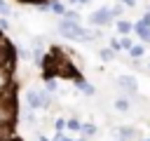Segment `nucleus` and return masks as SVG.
<instances>
[{
    "mask_svg": "<svg viewBox=\"0 0 150 141\" xmlns=\"http://www.w3.org/2000/svg\"><path fill=\"white\" fill-rule=\"evenodd\" d=\"M16 118V103H14V96L7 94L2 96L0 94V127H9Z\"/></svg>",
    "mask_w": 150,
    "mask_h": 141,
    "instance_id": "nucleus-1",
    "label": "nucleus"
},
{
    "mask_svg": "<svg viewBox=\"0 0 150 141\" xmlns=\"http://www.w3.org/2000/svg\"><path fill=\"white\" fill-rule=\"evenodd\" d=\"M26 103H28V108L35 110V108H47L52 103V99H49V92H45V89H28Z\"/></svg>",
    "mask_w": 150,
    "mask_h": 141,
    "instance_id": "nucleus-2",
    "label": "nucleus"
},
{
    "mask_svg": "<svg viewBox=\"0 0 150 141\" xmlns=\"http://www.w3.org/2000/svg\"><path fill=\"white\" fill-rule=\"evenodd\" d=\"M59 33L63 35V38H68V40H82V33H84V28L80 26V24H75V21H61L59 24Z\"/></svg>",
    "mask_w": 150,
    "mask_h": 141,
    "instance_id": "nucleus-3",
    "label": "nucleus"
},
{
    "mask_svg": "<svg viewBox=\"0 0 150 141\" xmlns=\"http://www.w3.org/2000/svg\"><path fill=\"white\" fill-rule=\"evenodd\" d=\"M89 21H91L94 26H108V24L112 21V14H110V9H108V7H103V9L91 12V14H89Z\"/></svg>",
    "mask_w": 150,
    "mask_h": 141,
    "instance_id": "nucleus-4",
    "label": "nucleus"
},
{
    "mask_svg": "<svg viewBox=\"0 0 150 141\" xmlns=\"http://www.w3.org/2000/svg\"><path fill=\"white\" fill-rule=\"evenodd\" d=\"M9 87H12V70L0 66V94H5Z\"/></svg>",
    "mask_w": 150,
    "mask_h": 141,
    "instance_id": "nucleus-5",
    "label": "nucleus"
},
{
    "mask_svg": "<svg viewBox=\"0 0 150 141\" xmlns=\"http://www.w3.org/2000/svg\"><path fill=\"white\" fill-rule=\"evenodd\" d=\"M117 85H120L124 92H129V94H134V92H136V80H134L131 75H122V78L117 80Z\"/></svg>",
    "mask_w": 150,
    "mask_h": 141,
    "instance_id": "nucleus-6",
    "label": "nucleus"
},
{
    "mask_svg": "<svg viewBox=\"0 0 150 141\" xmlns=\"http://www.w3.org/2000/svg\"><path fill=\"white\" fill-rule=\"evenodd\" d=\"M134 31L138 33V38H141L143 42H150V26H143V24H136V26H134Z\"/></svg>",
    "mask_w": 150,
    "mask_h": 141,
    "instance_id": "nucleus-7",
    "label": "nucleus"
},
{
    "mask_svg": "<svg viewBox=\"0 0 150 141\" xmlns=\"http://www.w3.org/2000/svg\"><path fill=\"white\" fill-rule=\"evenodd\" d=\"M75 85H77V87H80V89H82V92H84L87 96H94V87H91V85H87V82H84V80H82L80 75L75 78Z\"/></svg>",
    "mask_w": 150,
    "mask_h": 141,
    "instance_id": "nucleus-8",
    "label": "nucleus"
},
{
    "mask_svg": "<svg viewBox=\"0 0 150 141\" xmlns=\"http://www.w3.org/2000/svg\"><path fill=\"white\" fill-rule=\"evenodd\" d=\"M117 31H120L122 35H129V33H131V24L124 21V19H120V21H117Z\"/></svg>",
    "mask_w": 150,
    "mask_h": 141,
    "instance_id": "nucleus-9",
    "label": "nucleus"
},
{
    "mask_svg": "<svg viewBox=\"0 0 150 141\" xmlns=\"http://www.w3.org/2000/svg\"><path fill=\"white\" fill-rule=\"evenodd\" d=\"M66 127H68L70 132H80V127H82V122H80L77 118H68V120H66Z\"/></svg>",
    "mask_w": 150,
    "mask_h": 141,
    "instance_id": "nucleus-10",
    "label": "nucleus"
},
{
    "mask_svg": "<svg viewBox=\"0 0 150 141\" xmlns=\"http://www.w3.org/2000/svg\"><path fill=\"white\" fill-rule=\"evenodd\" d=\"M49 9H52L54 14H63V12H66V7H63V5L59 2V0H54V2H49Z\"/></svg>",
    "mask_w": 150,
    "mask_h": 141,
    "instance_id": "nucleus-11",
    "label": "nucleus"
},
{
    "mask_svg": "<svg viewBox=\"0 0 150 141\" xmlns=\"http://www.w3.org/2000/svg\"><path fill=\"white\" fill-rule=\"evenodd\" d=\"M63 16H66V21H75V24L80 21V14H77L75 9H66V12H63Z\"/></svg>",
    "mask_w": 150,
    "mask_h": 141,
    "instance_id": "nucleus-12",
    "label": "nucleus"
},
{
    "mask_svg": "<svg viewBox=\"0 0 150 141\" xmlns=\"http://www.w3.org/2000/svg\"><path fill=\"white\" fill-rule=\"evenodd\" d=\"M127 52H129V54H131L134 59H138V56H143V47H141V45H131V47H129Z\"/></svg>",
    "mask_w": 150,
    "mask_h": 141,
    "instance_id": "nucleus-13",
    "label": "nucleus"
},
{
    "mask_svg": "<svg viewBox=\"0 0 150 141\" xmlns=\"http://www.w3.org/2000/svg\"><path fill=\"white\" fill-rule=\"evenodd\" d=\"M117 132L122 134V139H124V141H127V139H134V134H136V132H134L131 127H120Z\"/></svg>",
    "mask_w": 150,
    "mask_h": 141,
    "instance_id": "nucleus-14",
    "label": "nucleus"
},
{
    "mask_svg": "<svg viewBox=\"0 0 150 141\" xmlns=\"http://www.w3.org/2000/svg\"><path fill=\"white\" fill-rule=\"evenodd\" d=\"M115 108L117 110H129V99H117L115 101Z\"/></svg>",
    "mask_w": 150,
    "mask_h": 141,
    "instance_id": "nucleus-15",
    "label": "nucleus"
},
{
    "mask_svg": "<svg viewBox=\"0 0 150 141\" xmlns=\"http://www.w3.org/2000/svg\"><path fill=\"white\" fill-rule=\"evenodd\" d=\"M80 129H82L84 136H94V134H96V127H94V125H82Z\"/></svg>",
    "mask_w": 150,
    "mask_h": 141,
    "instance_id": "nucleus-16",
    "label": "nucleus"
},
{
    "mask_svg": "<svg viewBox=\"0 0 150 141\" xmlns=\"http://www.w3.org/2000/svg\"><path fill=\"white\" fill-rule=\"evenodd\" d=\"M101 59H103V61H112V59H115V52H112V49H101Z\"/></svg>",
    "mask_w": 150,
    "mask_h": 141,
    "instance_id": "nucleus-17",
    "label": "nucleus"
},
{
    "mask_svg": "<svg viewBox=\"0 0 150 141\" xmlns=\"http://www.w3.org/2000/svg\"><path fill=\"white\" fill-rule=\"evenodd\" d=\"M23 122H28V125H33V122H35V118H33V108L23 110Z\"/></svg>",
    "mask_w": 150,
    "mask_h": 141,
    "instance_id": "nucleus-18",
    "label": "nucleus"
},
{
    "mask_svg": "<svg viewBox=\"0 0 150 141\" xmlns=\"http://www.w3.org/2000/svg\"><path fill=\"white\" fill-rule=\"evenodd\" d=\"M131 45H134V42H131V38H127V35H124V38L120 40V47H122V49H129Z\"/></svg>",
    "mask_w": 150,
    "mask_h": 141,
    "instance_id": "nucleus-19",
    "label": "nucleus"
},
{
    "mask_svg": "<svg viewBox=\"0 0 150 141\" xmlns=\"http://www.w3.org/2000/svg\"><path fill=\"white\" fill-rule=\"evenodd\" d=\"M9 12H12V9H9V5H7L5 0H0V14H2V16H7Z\"/></svg>",
    "mask_w": 150,
    "mask_h": 141,
    "instance_id": "nucleus-20",
    "label": "nucleus"
},
{
    "mask_svg": "<svg viewBox=\"0 0 150 141\" xmlns=\"http://www.w3.org/2000/svg\"><path fill=\"white\" fill-rule=\"evenodd\" d=\"M108 9H110V14H112V16H120V14H122V7H120V5H115V7H108Z\"/></svg>",
    "mask_w": 150,
    "mask_h": 141,
    "instance_id": "nucleus-21",
    "label": "nucleus"
},
{
    "mask_svg": "<svg viewBox=\"0 0 150 141\" xmlns=\"http://www.w3.org/2000/svg\"><path fill=\"white\" fill-rule=\"evenodd\" d=\"M54 127H56V129H63V127H66V120H63V118H56V120H54Z\"/></svg>",
    "mask_w": 150,
    "mask_h": 141,
    "instance_id": "nucleus-22",
    "label": "nucleus"
},
{
    "mask_svg": "<svg viewBox=\"0 0 150 141\" xmlns=\"http://www.w3.org/2000/svg\"><path fill=\"white\" fill-rule=\"evenodd\" d=\"M110 49H112V52H117V49H122V47H120V40H110Z\"/></svg>",
    "mask_w": 150,
    "mask_h": 141,
    "instance_id": "nucleus-23",
    "label": "nucleus"
},
{
    "mask_svg": "<svg viewBox=\"0 0 150 141\" xmlns=\"http://www.w3.org/2000/svg\"><path fill=\"white\" fill-rule=\"evenodd\" d=\"M141 24H143V26H150V12H145V14H143V19H141Z\"/></svg>",
    "mask_w": 150,
    "mask_h": 141,
    "instance_id": "nucleus-24",
    "label": "nucleus"
},
{
    "mask_svg": "<svg viewBox=\"0 0 150 141\" xmlns=\"http://www.w3.org/2000/svg\"><path fill=\"white\" fill-rule=\"evenodd\" d=\"M9 28V24H7V19H0V31H7Z\"/></svg>",
    "mask_w": 150,
    "mask_h": 141,
    "instance_id": "nucleus-25",
    "label": "nucleus"
},
{
    "mask_svg": "<svg viewBox=\"0 0 150 141\" xmlns=\"http://www.w3.org/2000/svg\"><path fill=\"white\" fill-rule=\"evenodd\" d=\"M54 89H56V82H54V80H49V85H47V92H54Z\"/></svg>",
    "mask_w": 150,
    "mask_h": 141,
    "instance_id": "nucleus-26",
    "label": "nucleus"
},
{
    "mask_svg": "<svg viewBox=\"0 0 150 141\" xmlns=\"http://www.w3.org/2000/svg\"><path fill=\"white\" fill-rule=\"evenodd\" d=\"M122 2H124L127 7H134V5H136V0H122Z\"/></svg>",
    "mask_w": 150,
    "mask_h": 141,
    "instance_id": "nucleus-27",
    "label": "nucleus"
},
{
    "mask_svg": "<svg viewBox=\"0 0 150 141\" xmlns=\"http://www.w3.org/2000/svg\"><path fill=\"white\" fill-rule=\"evenodd\" d=\"M68 2H77V5H84L87 0H68Z\"/></svg>",
    "mask_w": 150,
    "mask_h": 141,
    "instance_id": "nucleus-28",
    "label": "nucleus"
},
{
    "mask_svg": "<svg viewBox=\"0 0 150 141\" xmlns=\"http://www.w3.org/2000/svg\"><path fill=\"white\" fill-rule=\"evenodd\" d=\"M21 2H35V5H38V2H42V0H21Z\"/></svg>",
    "mask_w": 150,
    "mask_h": 141,
    "instance_id": "nucleus-29",
    "label": "nucleus"
},
{
    "mask_svg": "<svg viewBox=\"0 0 150 141\" xmlns=\"http://www.w3.org/2000/svg\"><path fill=\"white\" fill-rule=\"evenodd\" d=\"M38 141H49V139L47 136H38Z\"/></svg>",
    "mask_w": 150,
    "mask_h": 141,
    "instance_id": "nucleus-30",
    "label": "nucleus"
},
{
    "mask_svg": "<svg viewBox=\"0 0 150 141\" xmlns=\"http://www.w3.org/2000/svg\"><path fill=\"white\" fill-rule=\"evenodd\" d=\"M77 141H84V139H77Z\"/></svg>",
    "mask_w": 150,
    "mask_h": 141,
    "instance_id": "nucleus-31",
    "label": "nucleus"
},
{
    "mask_svg": "<svg viewBox=\"0 0 150 141\" xmlns=\"http://www.w3.org/2000/svg\"><path fill=\"white\" fill-rule=\"evenodd\" d=\"M7 141H14V139H7Z\"/></svg>",
    "mask_w": 150,
    "mask_h": 141,
    "instance_id": "nucleus-32",
    "label": "nucleus"
},
{
    "mask_svg": "<svg viewBox=\"0 0 150 141\" xmlns=\"http://www.w3.org/2000/svg\"><path fill=\"white\" fill-rule=\"evenodd\" d=\"M145 141H150V139H145Z\"/></svg>",
    "mask_w": 150,
    "mask_h": 141,
    "instance_id": "nucleus-33",
    "label": "nucleus"
},
{
    "mask_svg": "<svg viewBox=\"0 0 150 141\" xmlns=\"http://www.w3.org/2000/svg\"><path fill=\"white\" fill-rule=\"evenodd\" d=\"M148 66H150V63H148Z\"/></svg>",
    "mask_w": 150,
    "mask_h": 141,
    "instance_id": "nucleus-34",
    "label": "nucleus"
}]
</instances>
